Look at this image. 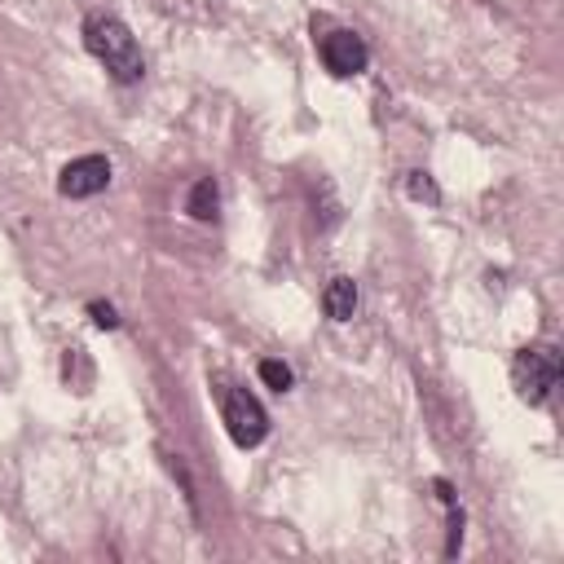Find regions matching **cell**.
I'll list each match as a JSON object with an SVG mask.
<instances>
[{
	"instance_id": "cell-6",
	"label": "cell",
	"mask_w": 564,
	"mask_h": 564,
	"mask_svg": "<svg viewBox=\"0 0 564 564\" xmlns=\"http://www.w3.org/2000/svg\"><path fill=\"white\" fill-rule=\"evenodd\" d=\"M322 308L330 322H348L357 313V282L352 278H330L322 291Z\"/></svg>"
},
{
	"instance_id": "cell-9",
	"label": "cell",
	"mask_w": 564,
	"mask_h": 564,
	"mask_svg": "<svg viewBox=\"0 0 564 564\" xmlns=\"http://www.w3.org/2000/svg\"><path fill=\"white\" fill-rule=\"evenodd\" d=\"M405 194L419 198V203H441V189L432 185L427 172H410V176H405Z\"/></svg>"
},
{
	"instance_id": "cell-10",
	"label": "cell",
	"mask_w": 564,
	"mask_h": 564,
	"mask_svg": "<svg viewBox=\"0 0 564 564\" xmlns=\"http://www.w3.org/2000/svg\"><path fill=\"white\" fill-rule=\"evenodd\" d=\"M260 379H264L273 392H286V388H291V366H286V361L264 357V361H260Z\"/></svg>"
},
{
	"instance_id": "cell-8",
	"label": "cell",
	"mask_w": 564,
	"mask_h": 564,
	"mask_svg": "<svg viewBox=\"0 0 564 564\" xmlns=\"http://www.w3.org/2000/svg\"><path fill=\"white\" fill-rule=\"evenodd\" d=\"M432 489H436V498H441V502H445V511H449V542H445V555L454 560V555H458V546H463V511H458V502H454L449 480H432Z\"/></svg>"
},
{
	"instance_id": "cell-11",
	"label": "cell",
	"mask_w": 564,
	"mask_h": 564,
	"mask_svg": "<svg viewBox=\"0 0 564 564\" xmlns=\"http://www.w3.org/2000/svg\"><path fill=\"white\" fill-rule=\"evenodd\" d=\"M88 317H93L101 330H115V326H119V313H115V304H101V300H93V304H88Z\"/></svg>"
},
{
	"instance_id": "cell-4",
	"label": "cell",
	"mask_w": 564,
	"mask_h": 564,
	"mask_svg": "<svg viewBox=\"0 0 564 564\" xmlns=\"http://www.w3.org/2000/svg\"><path fill=\"white\" fill-rule=\"evenodd\" d=\"M317 57H322V66H326L330 75L348 79V75H361V70H366L370 48H366V40H361L357 31H330V35L317 40Z\"/></svg>"
},
{
	"instance_id": "cell-5",
	"label": "cell",
	"mask_w": 564,
	"mask_h": 564,
	"mask_svg": "<svg viewBox=\"0 0 564 564\" xmlns=\"http://www.w3.org/2000/svg\"><path fill=\"white\" fill-rule=\"evenodd\" d=\"M110 185V159L106 154H79L57 172V194L62 198H93Z\"/></svg>"
},
{
	"instance_id": "cell-7",
	"label": "cell",
	"mask_w": 564,
	"mask_h": 564,
	"mask_svg": "<svg viewBox=\"0 0 564 564\" xmlns=\"http://www.w3.org/2000/svg\"><path fill=\"white\" fill-rule=\"evenodd\" d=\"M216 207H220V189H216V181H212V176L194 181V189H189V198H185V212H189L194 220H216Z\"/></svg>"
},
{
	"instance_id": "cell-3",
	"label": "cell",
	"mask_w": 564,
	"mask_h": 564,
	"mask_svg": "<svg viewBox=\"0 0 564 564\" xmlns=\"http://www.w3.org/2000/svg\"><path fill=\"white\" fill-rule=\"evenodd\" d=\"M220 419H225V432L238 449H256L264 436H269V414L264 405L247 392V388H229L225 392V405H220Z\"/></svg>"
},
{
	"instance_id": "cell-1",
	"label": "cell",
	"mask_w": 564,
	"mask_h": 564,
	"mask_svg": "<svg viewBox=\"0 0 564 564\" xmlns=\"http://www.w3.org/2000/svg\"><path fill=\"white\" fill-rule=\"evenodd\" d=\"M84 44H88V53H93L119 84H137V79L145 75L141 44L132 40V31H128L119 18H110V13H93V18L84 22Z\"/></svg>"
},
{
	"instance_id": "cell-2",
	"label": "cell",
	"mask_w": 564,
	"mask_h": 564,
	"mask_svg": "<svg viewBox=\"0 0 564 564\" xmlns=\"http://www.w3.org/2000/svg\"><path fill=\"white\" fill-rule=\"evenodd\" d=\"M511 383L520 392V401L529 405H542L555 383H560V352L546 348V344H533V348H520L516 361H511Z\"/></svg>"
}]
</instances>
